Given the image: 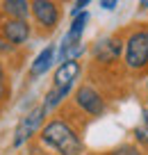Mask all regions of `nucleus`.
Segmentation results:
<instances>
[{
    "mask_svg": "<svg viewBox=\"0 0 148 155\" xmlns=\"http://www.w3.org/2000/svg\"><path fill=\"white\" fill-rule=\"evenodd\" d=\"M41 141L46 146H53L62 155H80L82 153V141L77 139L75 130L66 121H50L41 130Z\"/></svg>",
    "mask_w": 148,
    "mask_h": 155,
    "instance_id": "f257e3e1",
    "label": "nucleus"
},
{
    "mask_svg": "<svg viewBox=\"0 0 148 155\" xmlns=\"http://www.w3.org/2000/svg\"><path fill=\"white\" fill-rule=\"evenodd\" d=\"M125 64L132 71H141L148 66V30L139 28L125 41Z\"/></svg>",
    "mask_w": 148,
    "mask_h": 155,
    "instance_id": "f03ea898",
    "label": "nucleus"
},
{
    "mask_svg": "<svg viewBox=\"0 0 148 155\" xmlns=\"http://www.w3.org/2000/svg\"><path fill=\"white\" fill-rule=\"evenodd\" d=\"M32 16L41 30H55V25L59 23V7L55 0H32Z\"/></svg>",
    "mask_w": 148,
    "mask_h": 155,
    "instance_id": "7ed1b4c3",
    "label": "nucleus"
},
{
    "mask_svg": "<svg viewBox=\"0 0 148 155\" xmlns=\"http://www.w3.org/2000/svg\"><path fill=\"white\" fill-rule=\"evenodd\" d=\"M0 34L9 44H25L30 37V25L25 23V18H14V16H5L0 21Z\"/></svg>",
    "mask_w": 148,
    "mask_h": 155,
    "instance_id": "20e7f679",
    "label": "nucleus"
},
{
    "mask_svg": "<svg viewBox=\"0 0 148 155\" xmlns=\"http://www.w3.org/2000/svg\"><path fill=\"white\" fill-rule=\"evenodd\" d=\"M46 110H48L46 105H39V107H34V110L30 112V114H25V116H23V121H21V123H18V128H16L14 146H21L25 139H28V137H32V132L37 130L39 126H41Z\"/></svg>",
    "mask_w": 148,
    "mask_h": 155,
    "instance_id": "39448f33",
    "label": "nucleus"
},
{
    "mask_svg": "<svg viewBox=\"0 0 148 155\" xmlns=\"http://www.w3.org/2000/svg\"><path fill=\"white\" fill-rule=\"evenodd\" d=\"M75 103L84 112H89V114H94V116L103 114V110H105V103H103L100 94L96 91V89H91V87H80V89H77Z\"/></svg>",
    "mask_w": 148,
    "mask_h": 155,
    "instance_id": "423d86ee",
    "label": "nucleus"
},
{
    "mask_svg": "<svg viewBox=\"0 0 148 155\" xmlns=\"http://www.w3.org/2000/svg\"><path fill=\"white\" fill-rule=\"evenodd\" d=\"M80 73V62L77 59H68V62H62L59 68L55 71V80H53V87H59V89H71L73 87V80L77 78Z\"/></svg>",
    "mask_w": 148,
    "mask_h": 155,
    "instance_id": "0eeeda50",
    "label": "nucleus"
},
{
    "mask_svg": "<svg viewBox=\"0 0 148 155\" xmlns=\"http://www.w3.org/2000/svg\"><path fill=\"white\" fill-rule=\"evenodd\" d=\"M94 55L98 62H114L121 55V39H103L94 48Z\"/></svg>",
    "mask_w": 148,
    "mask_h": 155,
    "instance_id": "6e6552de",
    "label": "nucleus"
},
{
    "mask_svg": "<svg viewBox=\"0 0 148 155\" xmlns=\"http://www.w3.org/2000/svg\"><path fill=\"white\" fill-rule=\"evenodd\" d=\"M53 62H55V48H53V46H46V48L39 53V57L32 62V66H30V75H32V78L43 75L48 68L53 66Z\"/></svg>",
    "mask_w": 148,
    "mask_h": 155,
    "instance_id": "1a4fd4ad",
    "label": "nucleus"
},
{
    "mask_svg": "<svg viewBox=\"0 0 148 155\" xmlns=\"http://www.w3.org/2000/svg\"><path fill=\"white\" fill-rule=\"evenodd\" d=\"M30 12H32V2H28V0H5L2 2V14L5 16L28 18Z\"/></svg>",
    "mask_w": 148,
    "mask_h": 155,
    "instance_id": "9d476101",
    "label": "nucleus"
},
{
    "mask_svg": "<svg viewBox=\"0 0 148 155\" xmlns=\"http://www.w3.org/2000/svg\"><path fill=\"white\" fill-rule=\"evenodd\" d=\"M137 139L139 141H143V144H148V112H143V121H141V126L137 128Z\"/></svg>",
    "mask_w": 148,
    "mask_h": 155,
    "instance_id": "9b49d317",
    "label": "nucleus"
},
{
    "mask_svg": "<svg viewBox=\"0 0 148 155\" xmlns=\"http://www.w3.org/2000/svg\"><path fill=\"white\" fill-rule=\"evenodd\" d=\"M110 155H139V150L134 148V146H121V148L112 150Z\"/></svg>",
    "mask_w": 148,
    "mask_h": 155,
    "instance_id": "f8f14e48",
    "label": "nucleus"
},
{
    "mask_svg": "<svg viewBox=\"0 0 148 155\" xmlns=\"http://www.w3.org/2000/svg\"><path fill=\"white\" fill-rule=\"evenodd\" d=\"M7 96V80H5V71H2V64H0V101Z\"/></svg>",
    "mask_w": 148,
    "mask_h": 155,
    "instance_id": "ddd939ff",
    "label": "nucleus"
},
{
    "mask_svg": "<svg viewBox=\"0 0 148 155\" xmlns=\"http://www.w3.org/2000/svg\"><path fill=\"white\" fill-rule=\"evenodd\" d=\"M91 0H77L75 2V7H73V14H80V12H84V7L89 5Z\"/></svg>",
    "mask_w": 148,
    "mask_h": 155,
    "instance_id": "4468645a",
    "label": "nucleus"
},
{
    "mask_svg": "<svg viewBox=\"0 0 148 155\" xmlns=\"http://www.w3.org/2000/svg\"><path fill=\"white\" fill-rule=\"evenodd\" d=\"M119 5V0H100V7L103 9H114Z\"/></svg>",
    "mask_w": 148,
    "mask_h": 155,
    "instance_id": "2eb2a0df",
    "label": "nucleus"
},
{
    "mask_svg": "<svg viewBox=\"0 0 148 155\" xmlns=\"http://www.w3.org/2000/svg\"><path fill=\"white\" fill-rule=\"evenodd\" d=\"M139 7H141V9H148V0H141V2H139Z\"/></svg>",
    "mask_w": 148,
    "mask_h": 155,
    "instance_id": "dca6fc26",
    "label": "nucleus"
}]
</instances>
